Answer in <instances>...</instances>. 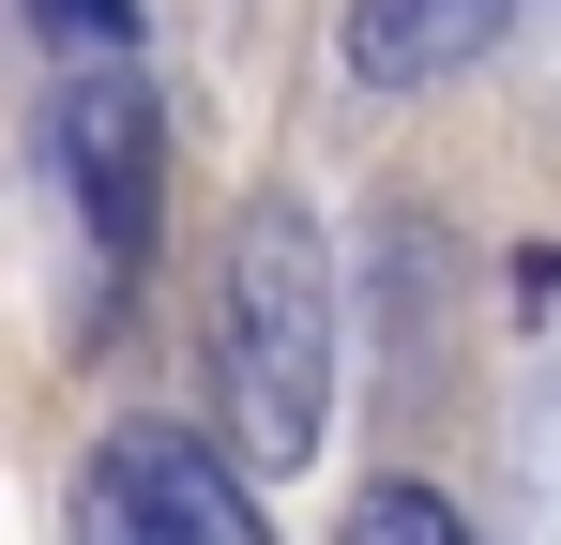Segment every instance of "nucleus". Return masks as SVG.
<instances>
[{
	"label": "nucleus",
	"instance_id": "3",
	"mask_svg": "<svg viewBox=\"0 0 561 545\" xmlns=\"http://www.w3.org/2000/svg\"><path fill=\"white\" fill-rule=\"evenodd\" d=\"M77 545H274L243 500V454L183 425H122L77 469Z\"/></svg>",
	"mask_w": 561,
	"mask_h": 545
},
{
	"label": "nucleus",
	"instance_id": "5",
	"mask_svg": "<svg viewBox=\"0 0 561 545\" xmlns=\"http://www.w3.org/2000/svg\"><path fill=\"white\" fill-rule=\"evenodd\" d=\"M15 15H31V46L61 77H122L137 61V0H15Z\"/></svg>",
	"mask_w": 561,
	"mask_h": 545
},
{
	"label": "nucleus",
	"instance_id": "4",
	"mask_svg": "<svg viewBox=\"0 0 561 545\" xmlns=\"http://www.w3.org/2000/svg\"><path fill=\"white\" fill-rule=\"evenodd\" d=\"M516 15H531V0H350V15H334V61H350V91H440V77H470Z\"/></svg>",
	"mask_w": 561,
	"mask_h": 545
},
{
	"label": "nucleus",
	"instance_id": "1",
	"mask_svg": "<svg viewBox=\"0 0 561 545\" xmlns=\"http://www.w3.org/2000/svg\"><path fill=\"white\" fill-rule=\"evenodd\" d=\"M334 425V243L304 197H259L213 272V440L243 469H304Z\"/></svg>",
	"mask_w": 561,
	"mask_h": 545
},
{
	"label": "nucleus",
	"instance_id": "6",
	"mask_svg": "<svg viewBox=\"0 0 561 545\" xmlns=\"http://www.w3.org/2000/svg\"><path fill=\"white\" fill-rule=\"evenodd\" d=\"M334 545H470V515L440 500V485H410V469H394V485L350 500V531H334Z\"/></svg>",
	"mask_w": 561,
	"mask_h": 545
},
{
	"label": "nucleus",
	"instance_id": "2",
	"mask_svg": "<svg viewBox=\"0 0 561 545\" xmlns=\"http://www.w3.org/2000/svg\"><path fill=\"white\" fill-rule=\"evenodd\" d=\"M31 152H46L61 228H77V272H92V288H137V272H152V212H168V121H152V77H137V61H122V77H46Z\"/></svg>",
	"mask_w": 561,
	"mask_h": 545
}]
</instances>
